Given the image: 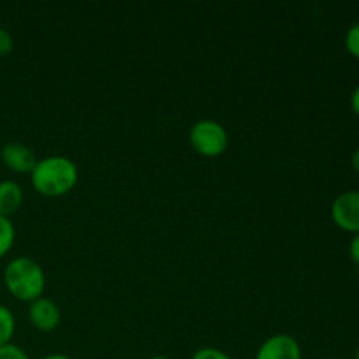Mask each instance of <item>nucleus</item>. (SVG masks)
<instances>
[{"mask_svg": "<svg viewBox=\"0 0 359 359\" xmlns=\"http://www.w3.org/2000/svg\"><path fill=\"white\" fill-rule=\"evenodd\" d=\"M149 359H170V358H167V356H153V358H149Z\"/></svg>", "mask_w": 359, "mask_h": 359, "instance_id": "obj_19", "label": "nucleus"}, {"mask_svg": "<svg viewBox=\"0 0 359 359\" xmlns=\"http://www.w3.org/2000/svg\"><path fill=\"white\" fill-rule=\"evenodd\" d=\"M332 219L340 230L359 233V189L340 193L333 200Z\"/></svg>", "mask_w": 359, "mask_h": 359, "instance_id": "obj_4", "label": "nucleus"}, {"mask_svg": "<svg viewBox=\"0 0 359 359\" xmlns=\"http://www.w3.org/2000/svg\"><path fill=\"white\" fill-rule=\"evenodd\" d=\"M349 256L356 265H359V233H354L349 242Z\"/></svg>", "mask_w": 359, "mask_h": 359, "instance_id": "obj_15", "label": "nucleus"}, {"mask_svg": "<svg viewBox=\"0 0 359 359\" xmlns=\"http://www.w3.org/2000/svg\"><path fill=\"white\" fill-rule=\"evenodd\" d=\"M191 359H233L228 353L217 349V347H202L193 354Z\"/></svg>", "mask_w": 359, "mask_h": 359, "instance_id": "obj_12", "label": "nucleus"}, {"mask_svg": "<svg viewBox=\"0 0 359 359\" xmlns=\"http://www.w3.org/2000/svg\"><path fill=\"white\" fill-rule=\"evenodd\" d=\"M255 359H302V347L294 337L277 333L258 347Z\"/></svg>", "mask_w": 359, "mask_h": 359, "instance_id": "obj_5", "label": "nucleus"}, {"mask_svg": "<svg viewBox=\"0 0 359 359\" xmlns=\"http://www.w3.org/2000/svg\"><path fill=\"white\" fill-rule=\"evenodd\" d=\"M189 144L200 156L217 158L226 151L228 132L214 119H200L189 130Z\"/></svg>", "mask_w": 359, "mask_h": 359, "instance_id": "obj_3", "label": "nucleus"}, {"mask_svg": "<svg viewBox=\"0 0 359 359\" xmlns=\"http://www.w3.org/2000/svg\"><path fill=\"white\" fill-rule=\"evenodd\" d=\"M0 359H30L28 354L20 346H14L13 342L0 347Z\"/></svg>", "mask_w": 359, "mask_h": 359, "instance_id": "obj_13", "label": "nucleus"}, {"mask_svg": "<svg viewBox=\"0 0 359 359\" xmlns=\"http://www.w3.org/2000/svg\"><path fill=\"white\" fill-rule=\"evenodd\" d=\"M354 359H359V347H358V351H356V356H354Z\"/></svg>", "mask_w": 359, "mask_h": 359, "instance_id": "obj_20", "label": "nucleus"}, {"mask_svg": "<svg viewBox=\"0 0 359 359\" xmlns=\"http://www.w3.org/2000/svg\"><path fill=\"white\" fill-rule=\"evenodd\" d=\"M14 241H16V230L13 221L0 216V258H4L13 249Z\"/></svg>", "mask_w": 359, "mask_h": 359, "instance_id": "obj_10", "label": "nucleus"}, {"mask_svg": "<svg viewBox=\"0 0 359 359\" xmlns=\"http://www.w3.org/2000/svg\"><path fill=\"white\" fill-rule=\"evenodd\" d=\"M41 359H72V358L67 356V354L56 353V354H48V356H44V358H41Z\"/></svg>", "mask_w": 359, "mask_h": 359, "instance_id": "obj_18", "label": "nucleus"}, {"mask_svg": "<svg viewBox=\"0 0 359 359\" xmlns=\"http://www.w3.org/2000/svg\"><path fill=\"white\" fill-rule=\"evenodd\" d=\"M77 179H79L77 165L70 158L60 154L39 160L30 174L35 191L49 198L63 196L72 191L74 186L77 184Z\"/></svg>", "mask_w": 359, "mask_h": 359, "instance_id": "obj_1", "label": "nucleus"}, {"mask_svg": "<svg viewBox=\"0 0 359 359\" xmlns=\"http://www.w3.org/2000/svg\"><path fill=\"white\" fill-rule=\"evenodd\" d=\"M328 359H342V358H328Z\"/></svg>", "mask_w": 359, "mask_h": 359, "instance_id": "obj_21", "label": "nucleus"}, {"mask_svg": "<svg viewBox=\"0 0 359 359\" xmlns=\"http://www.w3.org/2000/svg\"><path fill=\"white\" fill-rule=\"evenodd\" d=\"M14 49V39L6 28H0V58L9 55Z\"/></svg>", "mask_w": 359, "mask_h": 359, "instance_id": "obj_14", "label": "nucleus"}, {"mask_svg": "<svg viewBox=\"0 0 359 359\" xmlns=\"http://www.w3.org/2000/svg\"><path fill=\"white\" fill-rule=\"evenodd\" d=\"M0 160L16 174H32L37 163L34 151L21 142H7L0 151Z\"/></svg>", "mask_w": 359, "mask_h": 359, "instance_id": "obj_7", "label": "nucleus"}, {"mask_svg": "<svg viewBox=\"0 0 359 359\" xmlns=\"http://www.w3.org/2000/svg\"><path fill=\"white\" fill-rule=\"evenodd\" d=\"M4 284L16 300L32 304L44 294L46 273L35 259L20 256L7 263L4 270Z\"/></svg>", "mask_w": 359, "mask_h": 359, "instance_id": "obj_2", "label": "nucleus"}, {"mask_svg": "<svg viewBox=\"0 0 359 359\" xmlns=\"http://www.w3.org/2000/svg\"><path fill=\"white\" fill-rule=\"evenodd\" d=\"M344 42H346L347 51H349L354 58L359 60V21L347 28Z\"/></svg>", "mask_w": 359, "mask_h": 359, "instance_id": "obj_11", "label": "nucleus"}, {"mask_svg": "<svg viewBox=\"0 0 359 359\" xmlns=\"http://www.w3.org/2000/svg\"><path fill=\"white\" fill-rule=\"evenodd\" d=\"M351 163H353L354 172L359 175V147L353 153V158H351Z\"/></svg>", "mask_w": 359, "mask_h": 359, "instance_id": "obj_17", "label": "nucleus"}, {"mask_svg": "<svg viewBox=\"0 0 359 359\" xmlns=\"http://www.w3.org/2000/svg\"><path fill=\"white\" fill-rule=\"evenodd\" d=\"M14 332H16V319H14V314L6 305H0V347L11 344Z\"/></svg>", "mask_w": 359, "mask_h": 359, "instance_id": "obj_9", "label": "nucleus"}, {"mask_svg": "<svg viewBox=\"0 0 359 359\" xmlns=\"http://www.w3.org/2000/svg\"><path fill=\"white\" fill-rule=\"evenodd\" d=\"M23 203V189L14 181H0V216L9 217L20 210Z\"/></svg>", "mask_w": 359, "mask_h": 359, "instance_id": "obj_8", "label": "nucleus"}, {"mask_svg": "<svg viewBox=\"0 0 359 359\" xmlns=\"http://www.w3.org/2000/svg\"><path fill=\"white\" fill-rule=\"evenodd\" d=\"M28 319H30L32 326L39 332L49 333L53 330L58 328L60 319H62V314H60L58 305L55 304L49 298L41 297L39 300L32 302L30 309H28Z\"/></svg>", "mask_w": 359, "mask_h": 359, "instance_id": "obj_6", "label": "nucleus"}, {"mask_svg": "<svg viewBox=\"0 0 359 359\" xmlns=\"http://www.w3.org/2000/svg\"><path fill=\"white\" fill-rule=\"evenodd\" d=\"M349 102H351V109H353L354 114L359 116V84L356 88H354L353 93H351Z\"/></svg>", "mask_w": 359, "mask_h": 359, "instance_id": "obj_16", "label": "nucleus"}]
</instances>
